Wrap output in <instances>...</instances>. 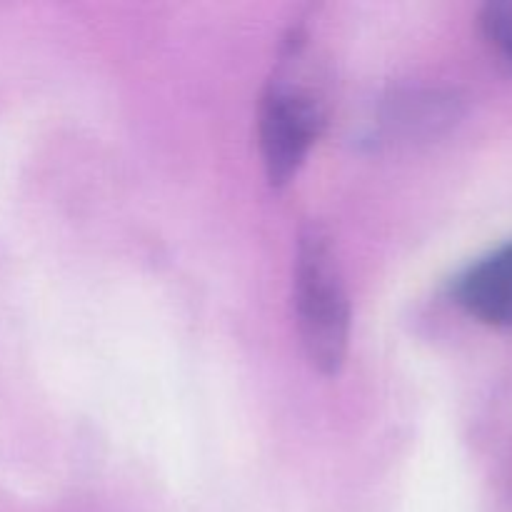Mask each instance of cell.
Wrapping results in <instances>:
<instances>
[{"label":"cell","instance_id":"cell-4","mask_svg":"<svg viewBox=\"0 0 512 512\" xmlns=\"http://www.w3.org/2000/svg\"><path fill=\"white\" fill-rule=\"evenodd\" d=\"M480 33L498 60L512 70V0H493L480 8Z\"/></svg>","mask_w":512,"mask_h":512},{"label":"cell","instance_id":"cell-1","mask_svg":"<svg viewBox=\"0 0 512 512\" xmlns=\"http://www.w3.org/2000/svg\"><path fill=\"white\" fill-rule=\"evenodd\" d=\"M305 35L293 30L285 40V55L265 88L260 103L258 140L265 175L273 185H285L308 158L325 125V98L305 80Z\"/></svg>","mask_w":512,"mask_h":512},{"label":"cell","instance_id":"cell-3","mask_svg":"<svg viewBox=\"0 0 512 512\" xmlns=\"http://www.w3.org/2000/svg\"><path fill=\"white\" fill-rule=\"evenodd\" d=\"M453 298L478 323L512 330V238L453 280Z\"/></svg>","mask_w":512,"mask_h":512},{"label":"cell","instance_id":"cell-2","mask_svg":"<svg viewBox=\"0 0 512 512\" xmlns=\"http://www.w3.org/2000/svg\"><path fill=\"white\" fill-rule=\"evenodd\" d=\"M295 318L310 363L325 375L338 373L348 353L350 303L330 235L308 225L295 253Z\"/></svg>","mask_w":512,"mask_h":512}]
</instances>
